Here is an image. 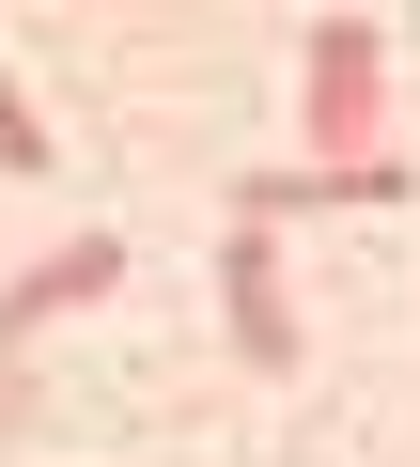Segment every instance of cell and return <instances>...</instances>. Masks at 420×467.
<instances>
[{
    "label": "cell",
    "mask_w": 420,
    "mask_h": 467,
    "mask_svg": "<svg viewBox=\"0 0 420 467\" xmlns=\"http://www.w3.org/2000/svg\"><path fill=\"white\" fill-rule=\"evenodd\" d=\"M219 327H234L250 374H296V358H312V343H296V296H281V250H265V218L219 234Z\"/></svg>",
    "instance_id": "6da1fadb"
},
{
    "label": "cell",
    "mask_w": 420,
    "mask_h": 467,
    "mask_svg": "<svg viewBox=\"0 0 420 467\" xmlns=\"http://www.w3.org/2000/svg\"><path fill=\"white\" fill-rule=\"evenodd\" d=\"M125 281V234H63V250H32L16 281H0V358H16V343H47L78 296H109Z\"/></svg>",
    "instance_id": "7a4b0ae2"
},
{
    "label": "cell",
    "mask_w": 420,
    "mask_h": 467,
    "mask_svg": "<svg viewBox=\"0 0 420 467\" xmlns=\"http://www.w3.org/2000/svg\"><path fill=\"white\" fill-rule=\"evenodd\" d=\"M0 171H47V109H32L16 78H0Z\"/></svg>",
    "instance_id": "3957f363"
}]
</instances>
